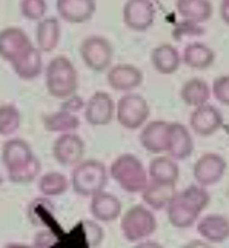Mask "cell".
I'll return each mask as SVG.
<instances>
[{
    "instance_id": "6da1fadb",
    "label": "cell",
    "mask_w": 229,
    "mask_h": 248,
    "mask_svg": "<svg viewBox=\"0 0 229 248\" xmlns=\"http://www.w3.org/2000/svg\"><path fill=\"white\" fill-rule=\"evenodd\" d=\"M211 201V194L200 185H189L183 191L177 193L168 205V220L174 228H189L200 217Z\"/></svg>"
},
{
    "instance_id": "7a4b0ae2",
    "label": "cell",
    "mask_w": 229,
    "mask_h": 248,
    "mask_svg": "<svg viewBox=\"0 0 229 248\" xmlns=\"http://www.w3.org/2000/svg\"><path fill=\"white\" fill-rule=\"evenodd\" d=\"M45 85L49 96L66 100L75 96L79 88V73L74 63L65 56L51 59L45 70Z\"/></svg>"
},
{
    "instance_id": "3957f363",
    "label": "cell",
    "mask_w": 229,
    "mask_h": 248,
    "mask_svg": "<svg viewBox=\"0 0 229 248\" xmlns=\"http://www.w3.org/2000/svg\"><path fill=\"white\" fill-rule=\"evenodd\" d=\"M109 174L123 191L137 194L148 185V173L140 159L134 155L118 156L109 168Z\"/></svg>"
},
{
    "instance_id": "277c9868",
    "label": "cell",
    "mask_w": 229,
    "mask_h": 248,
    "mask_svg": "<svg viewBox=\"0 0 229 248\" xmlns=\"http://www.w3.org/2000/svg\"><path fill=\"white\" fill-rule=\"evenodd\" d=\"M106 181V167L96 159L82 160L79 165L74 167L71 174L72 190L80 196H89V198L103 191Z\"/></svg>"
},
{
    "instance_id": "5b68a950",
    "label": "cell",
    "mask_w": 229,
    "mask_h": 248,
    "mask_svg": "<svg viewBox=\"0 0 229 248\" xmlns=\"http://www.w3.org/2000/svg\"><path fill=\"white\" fill-rule=\"evenodd\" d=\"M120 228L126 241L139 244L156 233L157 219L151 208L143 205H132L123 213Z\"/></svg>"
},
{
    "instance_id": "8992f818",
    "label": "cell",
    "mask_w": 229,
    "mask_h": 248,
    "mask_svg": "<svg viewBox=\"0 0 229 248\" xmlns=\"http://www.w3.org/2000/svg\"><path fill=\"white\" fill-rule=\"evenodd\" d=\"M151 108L148 100L135 93H126L115 105V119L126 130H139L145 126Z\"/></svg>"
},
{
    "instance_id": "52a82bcc",
    "label": "cell",
    "mask_w": 229,
    "mask_h": 248,
    "mask_svg": "<svg viewBox=\"0 0 229 248\" xmlns=\"http://www.w3.org/2000/svg\"><path fill=\"white\" fill-rule=\"evenodd\" d=\"M80 56L83 63L91 71L103 73L113 63L114 49L111 42L103 36H88L80 45Z\"/></svg>"
},
{
    "instance_id": "ba28073f",
    "label": "cell",
    "mask_w": 229,
    "mask_h": 248,
    "mask_svg": "<svg viewBox=\"0 0 229 248\" xmlns=\"http://www.w3.org/2000/svg\"><path fill=\"white\" fill-rule=\"evenodd\" d=\"M226 168L228 164L222 156L217 155V153H206V155L200 156L194 164L192 173L197 185L206 188L222 181V177L226 173Z\"/></svg>"
},
{
    "instance_id": "9c48e42d",
    "label": "cell",
    "mask_w": 229,
    "mask_h": 248,
    "mask_svg": "<svg viewBox=\"0 0 229 248\" xmlns=\"http://www.w3.org/2000/svg\"><path fill=\"white\" fill-rule=\"evenodd\" d=\"M53 156L62 167L79 165L85 156V142L79 134H60L53 145Z\"/></svg>"
},
{
    "instance_id": "30bf717a",
    "label": "cell",
    "mask_w": 229,
    "mask_h": 248,
    "mask_svg": "<svg viewBox=\"0 0 229 248\" xmlns=\"http://www.w3.org/2000/svg\"><path fill=\"white\" fill-rule=\"evenodd\" d=\"M32 42L22 28L8 27L0 30V57L6 62H15L32 48Z\"/></svg>"
},
{
    "instance_id": "8fae6325",
    "label": "cell",
    "mask_w": 229,
    "mask_h": 248,
    "mask_svg": "<svg viewBox=\"0 0 229 248\" xmlns=\"http://www.w3.org/2000/svg\"><path fill=\"white\" fill-rule=\"evenodd\" d=\"M156 20V6L149 0H129L123 5V22L132 31H148Z\"/></svg>"
},
{
    "instance_id": "7c38bea8",
    "label": "cell",
    "mask_w": 229,
    "mask_h": 248,
    "mask_svg": "<svg viewBox=\"0 0 229 248\" xmlns=\"http://www.w3.org/2000/svg\"><path fill=\"white\" fill-rule=\"evenodd\" d=\"M85 119L91 126H106L115 116V104L105 91H97L85 104Z\"/></svg>"
},
{
    "instance_id": "4fadbf2b",
    "label": "cell",
    "mask_w": 229,
    "mask_h": 248,
    "mask_svg": "<svg viewBox=\"0 0 229 248\" xmlns=\"http://www.w3.org/2000/svg\"><path fill=\"white\" fill-rule=\"evenodd\" d=\"M189 126L196 134L201 136V138H208L223 126V116L214 105H201L199 108H194L191 113Z\"/></svg>"
},
{
    "instance_id": "5bb4252c",
    "label": "cell",
    "mask_w": 229,
    "mask_h": 248,
    "mask_svg": "<svg viewBox=\"0 0 229 248\" xmlns=\"http://www.w3.org/2000/svg\"><path fill=\"white\" fill-rule=\"evenodd\" d=\"M36 157L31 150V145L23 139H10L3 143L2 148V162L8 174L27 167Z\"/></svg>"
},
{
    "instance_id": "9a60e30c",
    "label": "cell",
    "mask_w": 229,
    "mask_h": 248,
    "mask_svg": "<svg viewBox=\"0 0 229 248\" xmlns=\"http://www.w3.org/2000/svg\"><path fill=\"white\" fill-rule=\"evenodd\" d=\"M106 80L113 90L129 93L135 88H139L143 83V73L135 65L118 63L109 68Z\"/></svg>"
},
{
    "instance_id": "2e32d148",
    "label": "cell",
    "mask_w": 229,
    "mask_h": 248,
    "mask_svg": "<svg viewBox=\"0 0 229 248\" xmlns=\"http://www.w3.org/2000/svg\"><path fill=\"white\" fill-rule=\"evenodd\" d=\"M194 151V140L189 130L180 122L169 124V136H168V150L169 157L177 160L188 159Z\"/></svg>"
},
{
    "instance_id": "e0dca14e",
    "label": "cell",
    "mask_w": 229,
    "mask_h": 248,
    "mask_svg": "<svg viewBox=\"0 0 229 248\" xmlns=\"http://www.w3.org/2000/svg\"><path fill=\"white\" fill-rule=\"evenodd\" d=\"M168 136H169V122L152 121L148 122L140 133V143L148 153L162 155L168 150Z\"/></svg>"
},
{
    "instance_id": "ac0fdd59",
    "label": "cell",
    "mask_w": 229,
    "mask_h": 248,
    "mask_svg": "<svg viewBox=\"0 0 229 248\" xmlns=\"http://www.w3.org/2000/svg\"><path fill=\"white\" fill-rule=\"evenodd\" d=\"M56 10L58 17L68 23H85L92 19L97 5L92 0H58Z\"/></svg>"
},
{
    "instance_id": "d6986e66",
    "label": "cell",
    "mask_w": 229,
    "mask_h": 248,
    "mask_svg": "<svg viewBox=\"0 0 229 248\" xmlns=\"http://www.w3.org/2000/svg\"><path fill=\"white\" fill-rule=\"evenodd\" d=\"M89 210L96 220L109 224L122 215V202L111 193L100 191L91 198Z\"/></svg>"
},
{
    "instance_id": "ffe728a7",
    "label": "cell",
    "mask_w": 229,
    "mask_h": 248,
    "mask_svg": "<svg viewBox=\"0 0 229 248\" xmlns=\"http://www.w3.org/2000/svg\"><path fill=\"white\" fill-rule=\"evenodd\" d=\"M197 232L208 244H222L229 239V219L223 215H208L199 220Z\"/></svg>"
},
{
    "instance_id": "44dd1931",
    "label": "cell",
    "mask_w": 229,
    "mask_h": 248,
    "mask_svg": "<svg viewBox=\"0 0 229 248\" xmlns=\"http://www.w3.org/2000/svg\"><path fill=\"white\" fill-rule=\"evenodd\" d=\"M60 22L56 17H45L43 20L37 23L36 28V48L43 53H51L54 51L60 42Z\"/></svg>"
},
{
    "instance_id": "7402d4cb",
    "label": "cell",
    "mask_w": 229,
    "mask_h": 248,
    "mask_svg": "<svg viewBox=\"0 0 229 248\" xmlns=\"http://www.w3.org/2000/svg\"><path fill=\"white\" fill-rule=\"evenodd\" d=\"M148 176L151 177L152 182L175 185L180 176V168L174 159L157 156L149 162Z\"/></svg>"
},
{
    "instance_id": "603a6c76",
    "label": "cell",
    "mask_w": 229,
    "mask_h": 248,
    "mask_svg": "<svg viewBox=\"0 0 229 248\" xmlns=\"http://www.w3.org/2000/svg\"><path fill=\"white\" fill-rule=\"evenodd\" d=\"M175 185L148 182L146 188L142 191V198L151 210H166L168 205L175 198Z\"/></svg>"
},
{
    "instance_id": "cb8c5ba5",
    "label": "cell",
    "mask_w": 229,
    "mask_h": 248,
    "mask_svg": "<svg viewBox=\"0 0 229 248\" xmlns=\"http://www.w3.org/2000/svg\"><path fill=\"white\" fill-rule=\"evenodd\" d=\"M151 63L160 74H172L180 68L182 57L172 45L162 44L152 49Z\"/></svg>"
},
{
    "instance_id": "d4e9b609",
    "label": "cell",
    "mask_w": 229,
    "mask_h": 248,
    "mask_svg": "<svg viewBox=\"0 0 229 248\" xmlns=\"http://www.w3.org/2000/svg\"><path fill=\"white\" fill-rule=\"evenodd\" d=\"M13 71L22 80H34L37 79L43 70V62H42V53L32 46L28 53H25L20 59L11 63Z\"/></svg>"
},
{
    "instance_id": "484cf974",
    "label": "cell",
    "mask_w": 229,
    "mask_h": 248,
    "mask_svg": "<svg viewBox=\"0 0 229 248\" xmlns=\"http://www.w3.org/2000/svg\"><path fill=\"white\" fill-rule=\"evenodd\" d=\"M182 61L194 70H206L215 61V53L201 42H192L183 49Z\"/></svg>"
},
{
    "instance_id": "4316f807",
    "label": "cell",
    "mask_w": 229,
    "mask_h": 248,
    "mask_svg": "<svg viewBox=\"0 0 229 248\" xmlns=\"http://www.w3.org/2000/svg\"><path fill=\"white\" fill-rule=\"evenodd\" d=\"M42 121H43V126L51 133H75V130H79L80 126V119L71 111H66L63 108L56 111V113L43 114Z\"/></svg>"
},
{
    "instance_id": "83f0119b",
    "label": "cell",
    "mask_w": 229,
    "mask_h": 248,
    "mask_svg": "<svg viewBox=\"0 0 229 248\" xmlns=\"http://www.w3.org/2000/svg\"><path fill=\"white\" fill-rule=\"evenodd\" d=\"M211 87L208 82L199 78H192L183 83L180 90V97L185 102V105L199 108L201 105H206L211 97Z\"/></svg>"
},
{
    "instance_id": "f1b7e54d",
    "label": "cell",
    "mask_w": 229,
    "mask_h": 248,
    "mask_svg": "<svg viewBox=\"0 0 229 248\" xmlns=\"http://www.w3.org/2000/svg\"><path fill=\"white\" fill-rule=\"evenodd\" d=\"M175 10L185 20L191 23H203L211 19L213 5L208 0H179Z\"/></svg>"
},
{
    "instance_id": "f546056e",
    "label": "cell",
    "mask_w": 229,
    "mask_h": 248,
    "mask_svg": "<svg viewBox=\"0 0 229 248\" xmlns=\"http://www.w3.org/2000/svg\"><path fill=\"white\" fill-rule=\"evenodd\" d=\"M70 185L71 182L68 181L65 174L58 173V171H49V173L40 176L37 188L45 198H56V196L66 193Z\"/></svg>"
},
{
    "instance_id": "4dcf8cb0",
    "label": "cell",
    "mask_w": 229,
    "mask_h": 248,
    "mask_svg": "<svg viewBox=\"0 0 229 248\" xmlns=\"http://www.w3.org/2000/svg\"><path fill=\"white\" fill-rule=\"evenodd\" d=\"M22 114L13 104L0 105V136H13L20 128Z\"/></svg>"
},
{
    "instance_id": "1f68e13d",
    "label": "cell",
    "mask_w": 229,
    "mask_h": 248,
    "mask_svg": "<svg viewBox=\"0 0 229 248\" xmlns=\"http://www.w3.org/2000/svg\"><path fill=\"white\" fill-rule=\"evenodd\" d=\"M19 8H20V13L25 19L40 22L45 19L48 5L45 0H22Z\"/></svg>"
},
{
    "instance_id": "d6a6232c",
    "label": "cell",
    "mask_w": 229,
    "mask_h": 248,
    "mask_svg": "<svg viewBox=\"0 0 229 248\" xmlns=\"http://www.w3.org/2000/svg\"><path fill=\"white\" fill-rule=\"evenodd\" d=\"M82 228H83V236L86 245L89 248H97L101 242H103V228L97 224L96 220H83L82 222Z\"/></svg>"
},
{
    "instance_id": "836d02e7",
    "label": "cell",
    "mask_w": 229,
    "mask_h": 248,
    "mask_svg": "<svg viewBox=\"0 0 229 248\" xmlns=\"http://www.w3.org/2000/svg\"><path fill=\"white\" fill-rule=\"evenodd\" d=\"M211 93L214 94L217 102L229 107V74L218 76L211 87Z\"/></svg>"
},
{
    "instance_id": "e575fe53",
    "label": "cell",
    "mask_w": 229,
    "mask_h": 248,
    "mask_svg": "<svg viewBox=\"0 0 229 248\" xmlns=\"http://www.w3.org/2000/svg\"><path fill=\"white\" fill-rule=\"evenodd\" d=\"M63 109L66 111H71V113H77L80 108H85V104H83V99L82 97H77V96H72L70 99H66V102L62 105Z\"/></svg>"
},
{
    "instance_id": "d590c367",
    "label": "cell",
    "mask_w": 229,
    "mask_h": 248,
    "mask_svg": "<svg viewBox=\"0 0 229 248\" xmlns=\"http://www.w3.org/2000/svg\"><path fill=\"white\" fill-rule=\"evenodd\" d=\"M220 17L226 25H229V0H223L220 3Z\"/></svg>"
},
{
    "instance_id": "8d00e7d4",
    "label": "cell",
    "mask_w": 229,
    "mask_h": 248,
    "mask_svg": "<svg viewBox=\"0 0 229 248\" xmlns=\"http://www.w3.org/2000/svg\"><path fill=\"white\" fill-rule=\"evenodd\" d=\"M182 248H213V245L205 242V241H199V239H196V241H191L188 244H185Z\"/></svg>"
},
{
    "instance_id": "74e56055",
    "label": "cell",
    "mask_w": 229,
    "mask_h": 248,
    "mask_svg": "<svg viewBox=\"0 0 229 248\" xmlns=\"http://www.w3.org/2000/svg\"><path fill=\"white\" fill-rule=\"evenodd\" d=\"M134 248H163L158 242H154V241H142L135 245Z\"/></svg>"
},
{
    "instance_id": "f35d334b",
    "label": "cell",
    "mask_w": 229,
    "mask_h": 248,
    "mask_svg": "<svg viewBox=\"0 0 229 248\" xmlns=\"http://www.w3.org/2000/svg\"><path fill=\"white\" fill-rule=\"evenodd\" d=\"M5 248H34L31 245H27V244H17V242H10V244H6Z\"/></svg>"
},
{
    "instance_id": "ab89813d",
    "label": "cell",
    "mask_w": 229,
    "mask_h": 248,
    "mask_svg": "<svg viewBox=\"0 0 229 248\" xmlns=\"http://www.w3.org/2000/svg\"><path fill=\"white\" fill-rule=\"evenodd\" d=\"M0 184H2V179H0Z\"/></svg>"
}]
</instances>
